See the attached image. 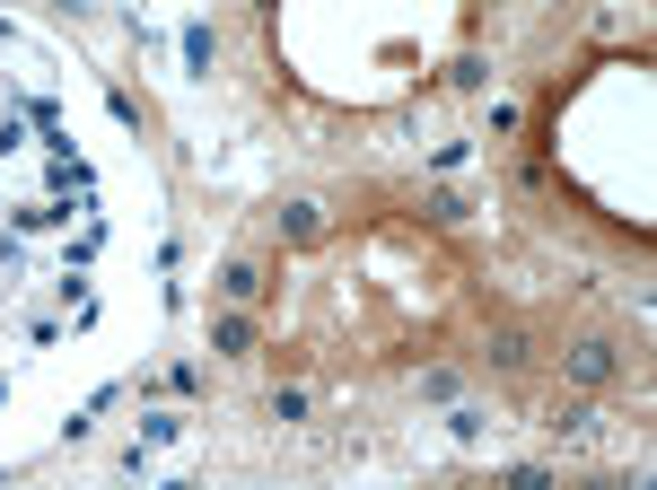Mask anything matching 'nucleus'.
<instances>
[{
	"label": "nucleus",
	"mask_w": 657,
	"mask_h": 490,
	"mask_svg": "<svg viewBox=\"0 0 657 490\" xmlns=\"http://www.w3.org/2000/svg\"><path fill=\"white\" fill-rule=\"evenodd\" d=\"M561 368H570V385H605V377H613V342H579Z\"/></svg>",
	"instance_id": "obj_1"
},
{
	"label": "nucleus",
	"mask_w": 657,
	"mask_h": 490,
	"mask_svg": "<svg viewBox=\"0 0 657 490\" xmlns=\"http://www.w3.org/2000/svg\"><path fill=\"white\" fill-rule=\"evenodd\" d=\"M210 351H219V359H246V351H255V324H246V316H219V324H210Z\"/></svg>",
	"instance_id": "obj_2"
},
{
	"label": "nucleus",
	"mask_w": 657,
	"mask_h": 490,
	"mask_svg": "<svg viewBox=\"0 0 657 490\" xmlns=\"http://www.w3.org/2000/svg\"><path fill=\"white\" fill-rule=\"evenodd\" d=\"M219 298L255 307V298H264V272H255V264H219Z\"/></svg>",
	"instance_id": "obj_3"
},
{
	"label": "nucleus",
	"mask_w": 657,
	"mask_h": 490,
	"mask_svg": "<svg viewBox=\"0 0 657 490\" xmlns=\"http://www.w3.org/2000/svg\"><path fill=\"white\" fill-rule=\"evenodd\" d=\"M316 228H325V219H316V201H290V210H281V236H290V245H307Z\"/></svg>",
	"instance_id": "obj_4"
},
{
	"label": "nucleus",
	"mask_w": 657,
	"mask_h": 490,
	"mask_svg": "<svg viewBox=\"0 0 657 490\" xmlns=\"http://www.w3.org/2000/svg\"><path fill=\"white\" fill-rule=\"evenodd\" d=\"M491 368H526V333H500L491 342Z\"/></svg>",
	"instance_id": "obj_5"
}]
</instances>
